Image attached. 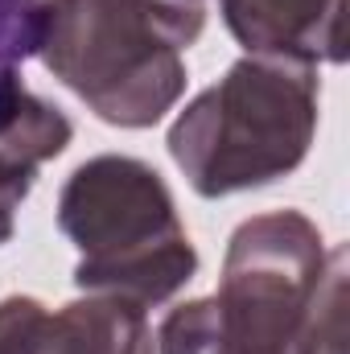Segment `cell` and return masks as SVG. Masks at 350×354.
I'll return each instance as SVG.
<instances>
[{
	"instance_id": "1",
	"label": "cell",
	"mask_w": 350,
	"mask_h": 354,
	"mask_svg": "<svg viewBox=\"0 0 350 354\" xmlns=\"http://www.w3.org/2000/svg\"><path fill=\"white\" fill-rule=\"evenodd\" d=\"M42 66L111 128H153L174 111L185 50L206 29V0H37Z\"/></svg>"
},
{
	"instance_id": "2",
	"label": "cell",
	"mask_w": 350,
	"mask_h": 354,
	"mask_svg": "<svg viewBox=\"0 0 350 354\" xmlns=\"http://www.w3.org/2000/svg\"><path fill=\"white\" fill-rule=\"evenodd\" d=\"M326 239L301 210L235 227L214 297L165 313L157 354H305V330L326 280Z\"/></svg>"
},
{
	"instance_id": "3",
	"label": "cell",
	"mask_w": 350,
	"mask_h": 354,
	"mask_svg": "<svg viewBox=\"0 0 350 354\" xmlns=\"http://www.w3.org/2000/svg\"><path fill=\"white\" fill-rule=\"evenodd\" d=\"M317 115V66L248 54L177 111L165 145L198 198H227L293 174L309 157Z\"/></svg>"
},
{
	"instance_id": "4",
	"label": "cell",
	"mask_w": 350,
	"mask_h": 354,
	"mask_svg": "<svg viewBox=\"0 0 350 354\" xmlns=\"http://www.w3.org/2000/svg\"><path fill=\"white\" fill-rule=\"evenodd\" d=\"M58 231L79 248L75 284L165 305L198 276V252L177 218V202L149 161L103 153L83 161L58 194Z\"/></svg>"
},
{
	"instance_id": "5",
	"label": "cell",
	"mask_w": 350,
	"mask_h": 354,
	"mask_svg": "<svg viewBox=\"0 0 350 354\" xmlns=\"http://www.w3.org/2000/svg\"><path fill=\"white\" fill-rule=\"evenodd\" d=\"M231 37L256 58L347 62V0H219Z\"/></svg>"
},
{
	"instance_id": "6",
	"label": "cell",
	"mask_w": 350,
	"mask_h": 354,
	"mask_svg": "<svg viewBox=\"0 0 350 354\" xmlns=\"http://www.w3.org/2000/svg\"><path fill=\"white\" fill-rule=\"evenodd\" d=\"M75 124L62 107L33 95L21 75L0 79V243L12 239V218L29 198L46 161L62 157Z\"/></svg>"
},
{
	"instance_id": "7",
	"label": "cell",
	"mask_w": 350,
	"mask_h": 354,
	"mask_svg": "<svg viewBox=\"0 0 350 354\" xmlns=\"http://www.w3.org/2000/svg\"><path fill=\"white\" fill-rule=\"evenodd\" d=\"M50 354H153V326L136 301L87 292L50 313Z\"/></svg>"
},
{
	"instance_id": "8",
	"label": "cell",
	"mask_w": 350,
	"mask_h": 354,
	"mask_svg": "<svg viewBox=\"0 0 350 354\" xmlns=\"http://www.w3.org/2000/svg\"><path fill=\"white\" fill-rule=\"evenodd\" d=\"M305 354H347V248L330 252L305 330Z\"/></svg>"
},
{
	"instance_id": "9",
	"label": "cell",
	"mask_w": 350,
	"mask_h": 354,
	"mask_svg": "<svg viewBox=\"0 0 350 354\" xmlns=\"http://www.w3.org/2000/svg\"><path fill=\"white\" fill-rule=\"evenodd\" d=\"M0 354H50V309L37 297L0 301Z\"/></svg>"
},
{
	"instance_id": "10",
	"label": "cell",
	"mask_w": 350,
	"mask_h": 354,
	"mask_svg": "<svg viewBox=\"0 0 350 354\" xmlns=\"http://www.w3.org/2000/svg\"><path fill=\"white\" fill-rule=\"evenodd\" d=\"M37 41H42L37 0H0V79L17 75V66L37 54Z\"/></svg>"
}]
</instances>
